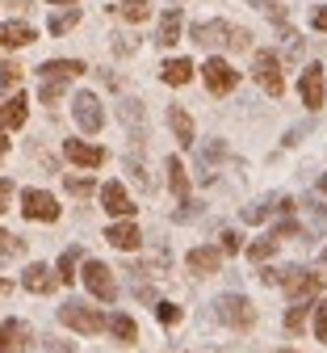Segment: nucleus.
<instances>
[{
	"label": "nucleus",
	"mask_w": 327,
	"mask_h": 353,
	"mask_svg": "<svg viewBox=\"0 0 327 353\" xmlns=\"http://www.w3.org/2000/svg\"><path fill=\"white\" fill-rule=\"evenodd\" d=\"M189 38L198 42V47H206V51H248L252 47V30H244V26H235V21H198L193 30H189Z\"/></svg>",
	"instance_id": "obj_1"
},
{
	"label": "nucleus",
	"mask_w": 327,
	"mask_h": 353,
	"mask_svg": "<svg viewBox=\"0 0 327 353\" xmlns=\"http://www.w3.org/2000/svg\"><path fill=\"white\" fill-rule=\"evenodd\" d=\"M59 320H63L72 332H84V336H97V332L109 328V320L97 312V307H88V303H80V299H67V303L59 307Z\"/></svg>",
	"instance_id": "obj_2"
},
{
	"label": "nucleus",
	"mask_w": 327,
	"mask_h": 353,
	"mask_svg": "<svg viewBox=\"0 0 327 353\" xmlns=\"http://www.w3.org/2000/svg\"><path fill=\"white\" fill-rule=\"evenodd\" d=\"M282 286L294 303H310L319 290H323V278L319 274H310V270H302V265H282Z\"/></svg>",
	"instance_id": "obj_3"
},
{
	"label": "nucleus",
	"mask_w": 327,
	"mask_h": 353,
	"mask_svg": "<svg viewBox=\"0 0 327 353\" xmlns=\"http://www.w3.org/2000/svg\"><path fill=\"white\" fill-rule=\"evenodd\" d=\"M252 76H256V84L264 88L268 97H282L286 93V76H282V59H277V51H256Z\"/></svg>",
	"instance_id": "obj_4"
},
{
	"label": "nucleus",
	"mask_w": 327,
	"mask_h": 353,
	"mask_svg": "<svg viewBox=\"0 0 327 353\" xmlns=\"http://www.w3.org/2000/svg\"><path fill=\"white\" fill-rule=\"evenodd\" d=\"M80 278H84V286H88L92 299H101V303H114L118 299V282H114V274H109L105 261H84Z\"/></svg>",
	"instance_id": "obj_5"
},
{
	"label": "nucleus",
	"mask_w": 327,
	"mask_h": 353,
	"mask_svg": "<svg viewBox=\"0 0 327 353\" xmlns=\"http://www.w3.org/2000/svg\"><path fill=\"white\" fill-rule=\"evenodd\" d=\"M214 316H218L222 324H231V328H248V324L256 320L252 303H248L244 294H218V299H214Z\"/></svg>",
	"instance_id": "obj_6"
},
{
	"label": "nucleus",
	"mask_w": 327,
	"mask_h": 353,
	"mask_svg": "<svg viewBox=\"0 0 327 353\" xmlns=\"http://www.w3.org/2000/svg\"><path fill=\"white\" fill-rule=\"evenodd\" d=\"M72 114H76V126L84 130V135H97V130L105 126V110H101V101L92 97V93H76Z\"/></svg>",
	"instance_id": "obj_7"
},
{
	"label": "nucleus",
	"mask_w": 327,
	"mask_h": 353,
	"mask_svg": "<svg viewBox=\"0 0 327 353\" xmlns=\"http://www.w3.org/2000/svg\"><path fill=\"white\" fill-rule=\"evenodd\" d=\"M21 214L34 219V223H55V219H59V202L51 194H42V190H21Z\"/></svg>",
	"instance_id": "obj_8"
},
{
	"label": "nucleus",
	"mask_w": 327,
	"mask_h": 353,
	"mask_svg": "<svg viewBox=\"0 0 327 353\" xmlns=\"http://www.w3.org/2000/svg\"><path fill=\"white\" fill-rule=\"evenodd\" d=\"M202 80H206V88H210L214 97H226L231 88L240 84V72L231 68L226 59H206V68H202Z\"/></svg>",
	"instance_id": "obj_9"
},
{
	"label": "nucleus",
	"mask_w": 327,
	"mask_h": 353,
	"mask_svg": "<svg viewBox=\"0 0 327 353\" xmlns=\"http://www.w3.org/2000/svg\"><path fill=\"white\" fill-rule=\"evenodd\" d=\"M101 202H105V210L114 214V219H134V202H130V194L122 190V181H105L101 185Z\"/></svg>",
	"instance_id": "obj_10"
},
{
	"label": "nucleus",
	"mask_w": 327,
	"mask_h": 353,
	"mask_svg": "<svg viewBox=\"0 0 327 353\" xmlns=\"http://www.w3.org/2000/svg\"><path fill=\"white\" fill-rule=\"evenodd\" d=\"M298 93H302V101H306L310 110H319V105H323V97H327V84H323V68H319V63H310V68L302 72V80H298Z\"/></svg>",
	"instance_id": "obj_11"
},
{
	"label": "nucleus",
	"mask_w": 327,
	"mask_h": 353,
	"mask_svg": "<svg viewBox=\"0 0 327 353\" xmlns=\"http://www.w3.org/2000/svg\"><path fill=\"white\" fill-rule=\"evenodd\" d=\"M63 156H67L72 164H80V168H101V164H105V152H101L97 143H84V139H67V143H63Z\"/></svg>",
	"instance_id": "obj_12"
},
{
	"label": "nucleus",
	"mask_w": 327,
	"mask_h": 353,
	"mask_svg": "<svg viewBox=\"0 0 327 353\" xmlns=\"http://www.w3.org/2000/svg\"><path fill=\"white\" fill-rule=\"evenodd\" d=\"M184 265H189V274L206 278V274H218V270H222V252H218V248H210V244H202V248H189Z\"/></svg>",
	"instance_id": "obj_13"
},
{
	"label": "nucleus",
	"mask_w": 327,
	"mask_h": 353,
	"mask_svg": "<svg viewBox=\"0 0 327 353\" xmlns=\"http://www.w3.org/2000/svg\"><path fill=\"white\" fill-rule=\"evenodd\" d=\"M80 72H88L80 59H46V63L38 68V76L51 80V84H67V80H76Z\"/></svg>",
	"instance_id": "obj_14"
},
{
	"label": "nucleus",
	"mask_w": 327,
	"mask_h": 353,
	"mask_svg": "<svg viewBox=\"0 0 327 353\" xmlns=\"http://www.w3.org/2000/svg\"><path fill=\"white\" fill-rule=\"evenodd\" d=\"M21 286H25L30 294H51V290L59 286V278H55L51 265H30V270L21 274Z\"/></svg>",
	"instance_id": "obj_15"
},
{
	"label": "nucleus",
	"mask_w": 327,
	"mask_h": 353,
	"mask_svg": "<svg viewBox=\"0 0 327 353\" xmlns=\"http://www.w3.org/2000/svg\"><path fill=\"white\" fill-rule=\"evenodd\" d=\"M290 214L294 210V198H260V202H252L248 210H244V223H264L268 214Z\"/></svg>",
	"instance_id": "obj_16"
},
{
	"label": "nucleus",
	"mask_w": 327,
	"mask_h": 353,
	"mask_svg": "<svg viewBox=\"0 0 327 353\" xmlns=\"http://www.w3.org/2000/svg\"><path fill=\"white\" fill-rule=\"evenodd\" d=\"M34 42V26L25 21H0V47L13 51V47H30Z\"/></svg>",
	"instance_id": "obj_17"
},
{
	"label": "nucleus",
	"mask_w": 327,
	"mask_h": 353,
	"mask_svg": "<svg viewBox=\"0 0 327 353\" xmlns=\"http://www.w3.org/2000/svg\"><path fill=\"white\" fill-rule=\"evenodd\" d=\"M30 105H25V93H13L9 101H0V130H17L25 122Z\"/></svg>",
	"instance_id": "obj_18"
},
{
	"label": "nucleus",
	"mask_w": 327,
	"mask_h": 353,
	"mask_svg": "<svg viewBox=\"0 0 327 353\" xmlns=\"http://www.w3.org/2000/svg\"><path fill=\"white\" fill-rule=\"evenodd\" d=\"M30 341V328L21 320H5L0 324V353H21Z\"/></svg>",
	"instance_id": "obj_19"
},
{
	"label": "nucleus",
	"mask_w": 327,
	"mask_h": 353,
	"mask_svg": "<svg viewBox=\"0 0 327 353\" xmlns=\"http://www.w3.org/2000/svg\"><path fill=\"white\" fill-rule=\"evenodd\" d=\"M105 240H109L114 248H122V252H130V248H138V244H143V236H138V228L130 223V219H122V223H109Z\"/></svg>",
	"instance_id": "obj_20"
},
{
	"label": "nucleus",
	"mask_w": 327,
	"mask_h": 353,
	"mask_svg": "<svg viewBox=\"0 0 327 353\" xmlns=\"http://www.w3.org/2000/svg\"><path fill=\"white\" fill-rule=\"evenodd\" d=\"M168 126H172V135H176V143H180V148H189V143H193V118L184 114L180 105H172V110H168Z\"/></svg>",
	"instance_id": "obj_21"
},
{
	"label": "nucleus",
	"mask_w": 327,
	"mask_h": 353,
	"mask_svg": "<svg viewBox=\"0 0 327 353\" xmlns=\"http://www.w3.org/2000/svg\"><path fill=\"white\" fill-rule=\"evenodd\" d=\"M168 185H172V194L180 198V206L189 202V172H184V164H180L176 156H168Z\"/></svg>",
	"instance_id": "obj_22"
},
{
	"label": "nucleus",
	"mask_w": 327,
	"mask_h": 353,
	"mask_svg": "<svg viewBox=\"0 0 327 353\" xmlns=\"http://www.w3.org/2000/svg\"><path fill=\"white\" fill-rule=\"evenodd\" d=\"M160 76H164V84H189L193 80V59H168L164 68H160Z\"/></svg>",
	"instance_id": "obj_23"
},
{
	"label": "nucleus",
	"mask_w": 327,
	"mask_h": 353,
	"mask_svg": "<svg viewBox=\"0 0 327 353\" xmlns=\"http://www.w3.org/2000/svg\"><path fill=\"white\" fill-rule=\"evenodd\" d=\"M176 38H180V9H168V13L160 17V34H156V42H160V47H172Z\"/></svg>",
	"instance_id": "obj_24"
},
{
	"label": "nucleus",
	"mask_w": 327,
	"mask_h": 353,
	"mask_svg": "<svg viewBox=\"0 0 327 353\" xmlns=\"http://www.w3.org/2000/svg\"><path fill=\"white\" fill-rule=\"evenodd\" d=\"M122 122L130 126V135H134V143L143 139V130H147V126H143V105H138V101H122Z\"/></svg>",
	"instance_id": "obj_25"
},
{
	"label": "nucleus",
	"mask_w": 327,
	"mask_h": 353,
	"mask_svg": "<svg viewBox=\"0 0 327 353\" xmlns=\"http://www.w3.org/2000/svg\"><path fill=\"white\" fill-rule=\"evenodd\" d=\"M118 13H122L126 21H147V17H151V0H122Z\"/></svg>",
	"instance_id": "obj_26"
},
{
	"label": "nucleus",
	"mask_w": 327,
	"mask_h": 353,
	"mask_svg": "<svg viewBox=\"0 0 327 353\" xmlns=\"http://www.w3.org/2000/svg\"><path fill=\"white\" fill-rule=\"evenodd\" d=\"M109 332H114L122 345L138 341V328H134V320H130V316H109Z\"/></svg>",
	"instance_id": "obj_27"
},
{
	"label": "nucleus",
	"mask_w": 327,
	"mask_h": 353,
	"mask_svg": "<svg viewBox=\"0 0 327 353\" xmlns=\"http://www.w3.org/2000/svg\"><path fill=\"white\" fill-rule=\"evenodd\" d=\"M76 26H80V9H63V13L51 17V34H55V38L67 34V30H76Z\"/></svg>",
	"instance_id": "obj_28"
},
{
	"label": "nucleus",
	"mask_w": 327,
	"mask_h": 353,
	"mask_svg": "<svg viewBox=\"0 0 327 353\" xmlns=\"http://www.w3.org/2000/svg\"><path fill=\"white\" fill-rule=\"evenodd\" d=\"M76 261H80V248H67V252L59 256V270H55L59 282H72V278H76Z\"/></svg>",
	"instance_id": "obj_29"
},
{
	"label": "nucleus",
	"mask_w": 327,
	"mask_h": 353,
	"mask_svg": "<svg viewBox=\"0 0 327 353\" xmlns=\"http://www.w3.org/2000/svg\"><path fill=\"white\" fill-rule=\"evenodd\" d=\"M222 160V143H210V148H202V181H210L214 176V164Z\"/></svg>",
	"instance_id": "obj_30"
},
{
	"label": "nucleus",
	"mask_w": 327,
	"mask_h": 353,
	"mask_svg": "<svg viewBox=\"0 0 327 353\" xmlns=\"http://www.w3.org/2000/svg\"><path fill=\"white\" fill-rule=\"evenodd\" d=\"M25 252V240H17L13 232H0V261H9V256H21Z\"/></svg>",
	"instance_id": "obj_31"
},
{
	"label": "nucleus",
	"mask_w": 327,
	"mask_h": 353,
	"mask_svg": "<svg viewBox=\"0 0 327 353\" xmlns=\"http://www.w3.org/2000/svg\"><path fill=\"white\" fill-rule=\"evenodd\" d=\"M306 316H310V303H294V307H290V316H286V328L298 332V328L306 324Z\"/></svg>",
	"instance_id": "obj_32"
},
{
	"label": "nucleus",
	"mask_w": 327,
	"mask_h": 353,
	"mask_svg": "<svg viewBox=\"0 0 327 353\" xmlns=\"http://www.w3.org/2000/svg\"><path fill=\"white\" fill-rule=\"evenodd\" d=\"M17 80H21V68H17V63H0V97H5Z\"/></svg>",
	"instance_id": "obj_33"
},
{
	"label": "nucleus",
	"mask_w": 327,
	"mask_h": 353,
	"mask_svg": "<svg viewBox=\"0 0 327 353\" xmlns=\"http://www.w3.org/2000/svg\"><path fill=\"white\" fill-rule=\"evenodd\" d=\"M273 252H277V240H273V236H264V240H256V244L248 248V256H252V261H268Z\"/></svg>",
	"instance_id": "obj_34"
},
{
	"label": "nucleus",
	"mask_w": 327,
	"mask_h": 353,
	"mask_svg": "<svg viewBox=\"0 0 327 353\" xmlns=\"http://www.w3.org/2000/svg\"><path fill=\"white\" fill-rule=\"evenodd\" d=\"M67 194H76V198H88L92 194V176H67Z\"/></svg>",
	"instance_id": "obj_35"
},
{
	"label": "nucleus",
	"mask_w": 327,
	"mask_h": 353,
	"mask_svg": "<svg viewBox=\"0 0 327 353\" xmlns=\"http://www.w3.org/2000/svg\"><path fill=\"white\" fill-rule=\"evenodd\" d=\"M156 316H160V324L172 328V324L180 320V307H176V303H156Z\"/></svg>",
	"instance_id": "obj_36"
},
{
	"label": "nucleus",
	"mask_w": 327,
	"mask_h": 353,
	"mask_svg": "<svg viewBox=\"0 0 327 353\" xmlns=\"http://www.w3.org/2000/svg\"><path fill=\"white\" fill-rule=\"evenodd\" d=\"M63 88H67V84H51V80H42L38 93H42V101H46V105H55V101L63 97Z\"/></svg>",
	"instance_id": "obj_37"
},
{
	"label": "nucleus",
	"mask_w": 327,
	"mask_h": 353,
	"mask_svg": "<svg viewBox=\"0 0 327 353\" xmlns=\"http://www.w3.org/2000/svg\"><path fill=\"white\" fill-rule=\"evenodd\" d=\"M315 336H319V341L327 345V303H323L319 312H315Z\"/></svg>",
	"instance_id": "obj_38"
},
{
	"label": "nucleus",
	"mask_w": 327,
	"mask_h": 353,
	"mask_svg": "<svg viewBox=\"0 0 327 353\" xmlns=\"http://www.w3.org/2000/svg\"><path fill=\"white\" fill-rule=\"evenodd\" d=\"M218 240H222V244H218V252H240V236H235V232H222Z\"/></svg>",
	"instance_id": "obj_39"
},
{
	"label": "nucleus",
	"mask_w": 327,
	"mask_h": 353,
	"mask_svg": "<svg viewBox=\"0 0 327 353\" xmlns=\"http://www.w3.org/2000/svg\"><path fill=\"white\" fill-rule=\"evenodd\" d=\"M9 202H13V181H5V176H0V214L9 210Z\"/></svg>",
	"instance_id": "obj_40"
},
{
	"label": "nucleus",
	"mask_w": 327,
	"mask_h": 353,
	"mask_svg": "<svg viewBox=\"0 0 327 353\" xmlns=\"http://www.w3.org/2000/svg\"><path fill=\"white\" fill-rule=\"evenodd\" d=\"M252 5H256L260 13H268V17H282V5H277V0H252Z\"/></svg>",
	"instance_id": "obj_41"
},
{
	"label": "nucleus",
	"mask_w": 327,
	"mask_h": 353,
	"mask_svg": "<svg viewBox=\"0 0 327 353\" xmlns=\"http://www.w3.org/2000/svg\"><path fill=\"white\" fill-rule=\"evenodd\" d=\"M46 353H76L67 341H46Z\"/></svg>",
	"instance_id": "obj_42"
},
{
	"label": "nucleus",
	"mask_w": 327,
	"mask_h": 353,
	"mask_svg": "<svg viewBox=\"0 0 327 353\" xmlns=\"http://www.w3.org/2000/svg\"><path fill=\"white\" fill-rule=\"evenodd\" d=\"M310 26H315V30H327V9H319V13L310 17Z\"/></svg>",
	"instance_id": "obj_43"
},
{
	"label": "nucleus",
	"mask_w": 327,
	"mask_h": 353,
	"mask_svg": "<svg viewBox=\"0 0 327 353\" xmlns=\"http://www.w3.org/2000/svg\"><path fill=\"white\" fill-rule=\"evenodd\" d=\"M319 194H327V172H323V176H319Z\"/></svg>",
	"instance_id": "obj_44"
},
{
	"label": "nucleus",
	"mask_w": 327,
	"mask_h": 353,
	"mask_svg": "<svg viewBox=\"0 0 327 353\" xmlns=\"http://www.w3.org/2000/svg\"><path fill=\"white\" fill-rule=\"evenodd\" d=\"M0 152H9V139H5V130H0Z\"/></svg>",
	"instance_id": "obj_45"
},
{
	"label": "nucleus",
	"mask_w": 327,
	"mask_h": 353,
	"mask_svg": "<svg viewBox=\"0 0 327 353\" xmlns=\"http://www.w3.org/2000/svg\"><path fill=\"white\" fill-rule=\"evenodd\" d=\"M51 5H67V9H76V0H51Z\"/></svg>",
	"instance_id": "obj_46"
},
{
	"label": "nucleus",
	"mask_w": 327,
	"mask_h": 353,
	"mask_svg": "<svg viewBox=\"0 0 327 353\" xmlns=\"http://www.w3.org/2000/svg\"><path fill=\"white\" fill-rule=\"evenodd\" d=\"M5 290H9V282H5V278H0V294H5Z\"/></svg>",
	"instance_id": "obj_47"
},
{
	"label": "nucleus",
	"mask_w": 327,
	"mask_h": 353,
	"mask_svg": "<svg viewBox=\"0 0 327 353\" xmlns=\"http://www.w3.org/2000/svg\"><path fill=\"white\" fill-rule=\"evenodd\" d=\"M277 353H294V349H277Z\"/></svg>",
	"instance_id": "obj_48"
},
{
	"label": "nucleus",
	"mask_w": 327,
	"mask_h": 353,
	"mask_svg": "<svg viewBox=\"0 0 327 353\" xmlns=\"http://www.w3.org/2000/svg\"><path fill=\"white\" fill-rule=\"evenodd\" d=\"M323 270H327V252H323Z\"/></svg>",
	"instance_id": "obj_49"
}]
</instances>
